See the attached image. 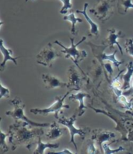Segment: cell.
Returning a JSON list of instances; mask_svg holds the SVG:
<instances>
[{
	"label": "cell",
	"mask_w": 133,
	"mask_h": 154,
	"mask_svg": "<svg viewBox=\"0 0 133 154\" xmlns=\"http://www.w3.org/2000/svg\"><path fill=\"white\" fill-rule=\"evenodd\" d=\"M108 37L103 40V44L107 45L110 49H114V45H117L118 47V50L120 51L121 54L123 55V50H122V46L120 45L119 43L118 42V38H123L126 37V34L123 33L122 31H118L115 28L112 29H108Z\"/></svg>",
	"instance_id": "cell-10"
},
{
	"label": "cell",
	"mask_w": 133,
	"mask_h": 154,
	"mask_svg": "<svg viewBox=\"0 0 133 154\" xmlns=\"http://www.w3.org/2000/svg\"><path fill=\"white\" fill-rule=\"evenodd\" d=\"M104 69L103 65L96 59L93 60L92 66L89 70L88 74L92 79L93 84H97L98 86H100V85L101 84L103 81V74L106 73Z\"/></svg>",
	"instance_id": "cell-12"
},
{
	"label": "cell",
	"mask_w": 133,
	"mask_h": 154,
	"mask_svg": "<svg viewBox=\"0 0 133 154\" xmlns=\"http://www.w3.org/2000/svg\"><path fill=\"white\" fill-rule=\"evenodd\" d=\"M76 117H78L77 113H75V114H73L69 118H66V117L62 116V117H58L57 119V121L61 125L66 126L68 130L69 131L70 136H71L70 143L73 144L75 149L77 150V146H76V143H75V139H74L75 135H79V136L82 137V139H84L87 134H88L90 131V129L88 128H75L74 124H75V121L76 120Z\"/></svg>",
	"instance_id": "cell-5"
},
{
	"label": "cell",
	"mask_w": 133,
	"mask_h": 154,
	"mask_svg": "<svg viewBox=\"0 0 133 154\" xmlns=\"http://www.w3.org/2000/svg\"><path fill=\"white\" fill-rule=\"evenodd\" d=\"M64 20H68V21L71 22L72 23V27H71V34L73 36H75V35L78 34V30L76 29L75 27V24L77 23H81L83 22V20L81 18H78L75 16V14H74L73 11H72V13L70 14H69L68 16H65L63 17Z\"/></svg>",
	"instance_id": "cell-20"
},
{
	"label": "cell",
	"mask_w": 133,
	"mask_h": 154,
	"mask_svg": "<svg viewBox=\"0 0 133 154\" xmlns=\"http://www.w3.org/2000/svg\"><path fill=\"white\" fill-rule=\"evenodd\" d=\"M35 143H37V148L34 151V154H44L46 149H58L59 143H44L41 141V136L38 137Z\"/></svg>",
	"instance_id": "cell-19"
},
{
	"label": "cell",
	"mask_w": 133,
	"mask_h": 154,
	"mask_svg": "<svg viewBox=\"0 0 133 154\" xmlns=\"http://www.w3.org/2000/svg\"><path fill=\"white\" fill-rule=\"evenodd\" d=\"M87 149V153L90 154H94V153H99L100 151L97 150V149L94 146V140L91 138V139H88L85 143V146Z\"/></svg>",
	"instance_id": "cell-22"
},
{
	"label": "cell",
	"mask_w": 133,
	"mask_h": 154,
	"mask_svg": "<svg viewBox=\"0 0 133 154\" xmlns=\"http://www.w3.org/2000/svg\"><path fill=\"white\" fill-rule=\"evenodd\" d=\"M127 67V72L122 75V80H123V86L122 90L127 91L130 89L132 86V77L133 76V62L129 61L126 65Z\"/></svg>",
	"instance_id": "cell-17"
},
{
	"label": "cell",
	"mask_w": 133,
	"mask_h": 154,
	"mask_svg": "<svg viewBox=\"0 0 133 154\" xmlns=\"http://www.w3.org/2000/svg\"><path fill=\"white\" fill-rule=\"evenodd\" d=\"M114 2L115 0H97L96 6L90 10V13L104 23L114 14Z\"/></svg>",
	"instance_id": "cell-4"
},
{
	"label": "cell",
	"mask_w": 133,
	"mask_h": 154,
	"mask_svg": "<svg viewBox=\"0 0 133 154\" xmlns=\"http://www.w3.org/2000/svg\"><path fill=\"white\" fill-rule=\"evenodd\" d=\"M71 92H72V90H69V92H66L65 95L60 96H56L55 101L53 104L48 108L45 109H37V108H34V109H31V113H34V114H42V115H48L49 113H54L55 117L56 120L58 119V113L61 112L63 108H66V109H69V106L64 104V101L65 99L69 96V94Z\"/></svg>",
	"instance_id": "cell-7"
},
{
	"label": "cell",
	"mask_w": 133,
	"mask_h": 154,
	"mask_svg": "<svg viewBox=\"0 0 133 154\" xmlns=\"http://www.w3.org/2000/svg\"><path fill=\"white\" fill-rule=\"evenodd\" d=\"M132 96V97H133V94H132V96Z\"/></svg>",
	"instance_id": "cell-34"
},
{
	"label": "cell",
	"mask_w": 133,
	"mask_h": 154,
	"mask_svg": "<svg viewBox=\"0 0 133 154\" xmlns=\"http://www.w3.org/2000/svg\"><path fill=\"white\" fill-rule=\"evenodd\" d=\"M89 4L87 2L84 3V6H83V10H76V13L77 14H81L84 16V17L86 18L87 20V21L90 23V29L89 31L88 34L87 35L90 36V37H95L96 38H97L99 36V31H100V29H99V26L96 24L95 22H93L92 20L90 18L88 15H87V6H88Z\"/></svg>",
	"instance_id": "cell-15"
},
{
	"label": "cell",
	"mask_w": 133,
	"mask_h": 154,
	"mask_svg": "<svg viewBox=\"0 0 133 154\" xmlns=\"http://www.w3.org/2000/svg\"><path fill=\"white\" fill-rule=\"evenodd\" d=\"M132 8V0H118V12L121 15H126L129 9Z\"/></svg>",
	"instance_id": "cell-21"
},
{
	"label": "cell",
	"mask_w": 133,
	"mask_h": 154,
	"mask_svg": "<svg viewBox=\"0 0 133 154\" xmlns=\"http://www.w3.org/2000/svg\"><path fill=\"white\" fill-rule=\"evenodd\" d=\"M87 45L90 46L93 54L94 55L95 58H96L101 64H102L103 63L105 62V61H111V62L114 63V65L116 67L119 68L120 65L124 63L123 60L119 61L118 60H116L115 55L116 53H118V50H117V49H115V50L114 51L113 54L108 55L105 53V52H104L105 49H106V48H108L107 45L102 44V45H97L93 44V43L91 42H87Z\"/></svg>",
	"instance_id": "cell-6"
},
{
	"label": "cell",
	"mask_w": 133,
	"mask_h": 154,
	"mask_svg": "<svg viewBox=\"0 0 133 154\" xmlns=\"http://www.w3.org/2000/svg\"><path fill=\"white\" fill-rule=\"evenodd\" d=\"M44 127H37L31 129L30 125L25 121H16L10 126L9 128V142L11 144V148L15 150L19 146H25L27 149H31L35 143V139L44 135Z\"/></svg>",
	"instance_id": "cell-1"
},
{
	"label": "cell",
	"mask_w": 133,
	"mask_h": 154,
	"mask_svg": "<svg viewBox=\"0 0 133 154\" xmlns=\"http://www.w3.org/2000/svg\"><path fill=\"white\" fill-rule=\"evenodd\" d=\"M0 42H1L0 43V44H1V45H0V49H1L2 56H3V60H2L1 65H0V70H1V71H3L5 67H6V64L7 61L11 60L14 63V64L17 65L16 60L19 58V57H13L12 56V54H13V51H12L11 49H8V48L4 46L3 40H2V39L0 40Z\"/></svg>",
	"instance_id": "cell-16"
},
{
	"label": "cell",
	"mask_w": 133,
	"mask_h": 154,
	"mask_svg": "<svg viewBox=\"0 0 133 154\" xmlns=\"http://www.w3.org/2000/svg\"><path fill=\"white\" fill-rule=\"evenodd\" d=\"M126 52L131 57H133V39L128 38L126 39V44H125Z\"/></svg>",
	"instance_id": "cell-27"
},
{
	"label": "cell",
	"mask_w": 133,
	"mask_h": 154,
	"mask_svg": "<svg viewBox=\"0 0 133 154\" xmlns=\"http://www.w3.org/2000/svg\"><path fill=\"white\" fill-rule=\"evenodd\" d=\"M86 38H87V36H83L79 42L75 44V37H70L69 39L70 42H71V46L69 48H68V47H66L65 45H63L58 40L55 41L54 43L62 47L63 50L61 51V53H63V54H66V58L71 59L72 62L75 63V66L80 69L79 63L87 57V53L85 50H79L77 49V46L79 45H80L82 42L85 41Z\"/></svg>",
	"instance_id": "cell-2"
},
{
	"label": "cell",
	"mask_w": 133,
	"mask_h": 154,
	"mask_svg": "<svg viewBox=\"0 0 133 154\" xmlns=\"http://www.w3.org/2000/svg\"><path fill=\"white\" fill-rule=\"evenodd\" d=\"M9 136L8 133H4L2 130H1V140H0V150L2 153H5V152H8L9 150V147L6 145V138Z\"/></svg>",
	"instance_id": "cell-23"
},
{
	"label": "cell",
	"mask_w": 133,
	"mask_h": 154,
	"mask_svg": "<svg viewBox=\"0 0 133 154\" xmlns=\"http://www.w3.org/2000/svg\"><path fill=\"white\" fill-rule=\"evenodd\" d=\"M11 106H13V109L10 110L6 113L7 116L13 117L16 121H23L28 123L31 128L33 127H50L51 124L49 123H37L34 121H32L29 120L24 115V108H25V104L23 103L22 100L19 98H15L13 100L10 102Z\"/></svg>",
	"instance_id": "cell-3"
},
{
	"label": "cell",
	"mask_w": 133,
	"mask_h": 154,
	"mask_svg": "<svg viewBox=\"0 0 133 154\" xmlns=\"http://www.w3.org/2000/svg\"><path fill=\"white\" fill-rule=\"evenodd\" d=\"M132 108H133V102L132 103Z\"/></svg>",
	"instance_id": "cell-32"
},
{
	"label": "cell",
	"mask_w": 133,
	"mask_h": 154,
	"mask_svg": "<svg viewBox=\"0 0 133 154\" xmlns=\"http://www.w3.org/2000/svg\"><path fill=\"white\" fill-rule=\"evenodd\" d=\"M54 152V153H60V154H68V153H72V152H71L70 150H69L68 149H65L64 150L62 151H60V152Z\"/></svg>",
	"instance_id": "cell-30"
},
{
	"label": "cell",
	"mask_w": 133,
	"mask_h": 154,
	"mask_svg": "<svg viewBox=\"0 0 133 154\" xmlns=\"http://www.w3.org/2000/svg\"><path fill=\"white\" fill-rule=\"evenodd\" d=\"M87 98L90 99V96L88 93L84 92H79L75 94H72L71 96H69V100H71V101H73V100L79 101V106H78L76 112H75V113H77L78 117L83 116L86 112L87 106H86L85 103H84V100L87 99Z\"/></svg>",
	"instance_id": "cell-14"
},
{
	"label": "cell",
	"mask_w": 133,
	"mask_h": 154,
	"mask_svg": "<svg viewBox=\"0 0 133 154\" xmlns=\"http://www.w3.org/2000/svg\"><path fill=\"white\" fill-rule=\"evenodd\" d=\"M109 144H107V143H104L103 144V153L105 154H113V153H117V152H120V151L125 150V149L122 146H120L118 149H111L109 147Z\"/></svg>",
	"instance_id": "cell-24"
},
{
	"label": "cell",
	"mask_w": 133,
	"mask_h": 154,
	"mask_svg": "<svg viewBox=\"0 0 133 154\" xmlns=\"http://www.w3.org/2000/svg\"><path fill=\"white\" fill-rule=\"evenodd\" d=\"M33 1H34V0H33ZM25 2H28V0H25Z\"/></svg>",
	"instance_id": "cell-33"
},
{
	"label": "cell",
	"mask_w": 133,
	"mask_h": 154,
	"mask_svg": "<svg viewBox=\"0 0 133 154\" xmlns=\"http://www.w3.org/2000/svg\"><path fill=\"white\" fill-rule=\"evenodd\" d=\"M42 80L47 89H54L58 88H67L68 84L62 82L56 77L52 76L51 74H43L41 75Z\"/></svg>",
	"instance_id": "cell-13"
},
{
	"label": "cell",
	"mask_w": 133,
	"mask_h": 154,
	"mask_svg": "<svg viewBox=\"0 0 133 154\" xmlns=\"http://www.w3.org/2000/svg\"><path fill=\"white\" fill-rule=\"evenodd\" d=\"M92 139L97 143L100 146V149L103 153V144L108 141L111 143L118 142V140L115 139V134L110 131H106L103 129H94L93 130Z\"/></svg>",
	"instance_id": "cell-9"
},
{
	"label": "cell",
	"mask_w": 133,
	"mask_h": 154,
	"mask_svg": "<svg viewBox=\"0 0 133 154\" xmlns=\"http://www.w3.org/2000/svg\"><path fill=\"white\" fill-rule=\"evenodd\" d=\"M62 2L63 6H62V9L60 10V14H67L68 11L71 10L72 8V5L71 3V0H60Z\"/></svg>",
	"instance_id": "cell-25"
},
{
	"label": "cell",
	"mask_w": 133,
	"mask_h": 154,
	"mask_svg": "<svg viewBox=\"0 0 133 154\" xmlns=\"http://www.w3.org/2000/svg\"><path fill=\"white\" fill-rule=\"evenodd\" d=\"M0 87H1V94H0V99H2L3 97L5 98H10V89L2 85V83L0 84Z\"/></svg>",
	"instance_id": "cell-29"
},
{
	"label": "cell",
	"mask_w": 133,
	"mask_h": 154,
	"mask_svg": "<svg viewBox=\"0 0 133 154\" xmlns=\"http://www.w3.org/2000/svg\"><path fill=\"white\" fill-rule=\"evenodd\" d=\"M118 99V102L120 104H122V105H124V106L126 108V109H129V108L132 107V103L129 102L128 99L126 98V96L125 95H121V96H118L117 97Z\"/></svg>",
	"instance_id": "cell-26"
},
{
	"label": "cell",
	"mask_w": 133,
	"mask_h": 154,
	"mask_svg": "<svg viewBox=\"0 0 133 154\" xmlns=\"http://www.w3.org/2000/svg\"><path fill=\"white\" fill-rule=\"evenodd\" d=\"M131 87H132V88H133V80L132 81V86H131Z\"/></svg>",
	"instance_id": "cell-31"
},
{
	"label": "cell",
	"mask_w": 133,
	"mask_h": 154,
	"mask_svg": "<svg viewBox=\"0 0 133 154\" xmlns=\"http://www.w3.org/2000/svg\"><path fill=\"white\" fill-rule=\"evenodd\" d=\"M111 61H106V63H103L102 65L104 66V70L106 71V72L108 73L109 74V81H111V76L112 74H113V72H114V70H113V67H112V65L111 63Z\"/></svg>",
	"instance_id": "cell-28"
},
{
	"label": "cell",
	"mask_w": 133,
	"mask_h": 154,
	"mask_svg": "<svg viewBox=\"0 0 133 154\" xmlns=\"http://www.w3.org/2000/svg\"><path fill=\"white\" fill-rule=\"evenodd\" d=\"M64 134H65V129L60 128L58 124L56 122H53L50 125V131L45 135V137L50 140H55L59 139Z\"/></svg>",
	"instance_id": "cell-18"
},
{
	"label": "cell",
	"mask_w": 133,
	"mask_h": 154,
	"mask_svg": "<svg viewBox=\"0 0 133 154\" xmlns=\"http://www.w3.org/2000/svg\"><path fill=\"white\" fill-rule=\"evenodd\" d=\"M61 57L62 53L56 50L52 43H48L37 55V63L47 67H52L55 60Z\"/></svg>",
	"instance_id": "cell-8"
},
{
	"label": "cell",
	"mask_w": 133,
	"mask_h": 154,
	"mask_svg": "<svg viewBox=\"0 0 133 154\" xmlns=\"http://www.w3.org/2000/svg\"><path fill=\"white\" fill-rule=\"evenodd\" d=\"M75 66H71L69 69V82L67 88L72 91H79L83 84V78L79 74Z\"/></svg>",
	"instance_id": "cell-11"
}]
</instances>
